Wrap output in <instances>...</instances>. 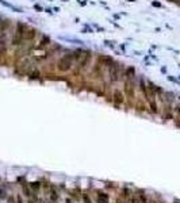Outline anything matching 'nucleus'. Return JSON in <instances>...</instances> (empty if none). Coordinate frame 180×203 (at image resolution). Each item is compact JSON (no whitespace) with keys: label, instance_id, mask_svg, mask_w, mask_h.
Masks as SVG:
<instances>
[{"label":"nucleus","instance_id":"obj_1","mask_svg":"<svg viewBox=\"0 0 180 203\" xmlns=\"http://www.w3.org/2000/svg\"><path fill=\"white\" fill-rule=\"evenodd\" d=\"M80 52L81 49H76V50H66V53L62 54L56 62V68L57 71L61 72V73H66V72H71L73 69L75 64H76V60L79 58Z\"/></svg>","mask_w":180,"mask_h":203},{"label":"nucleus","instance_id":"obj_2","mask_svg":"<svg viewBox=\"0 0 180 203\" xmlns=\"http://www.w3.org/2000/svg\"><path fill=\"white\" fill-rule=\"evenodd\" d=\"M123 79H125V94L130 100L136 99V88H137V71L134 66H127L125 68L123 72Z\"/></svg>","mask_w":180,"mask_h":203},{"label":"nucleus","instance_id":"obj_3","mask_svg":"<svg viewBox=\"0 0 180 203\" xmlns=\"http://www.w3.org/2000/svg\"><path fill=\"white\" fill-rule=\"evenodd\" d=\"M92 57H94L92 50H89V49H81L79 58L76 60V64H75V66H73V72H75V73L77 75V73H80V72L87 71V69H88V66L91 65Z\"/></svg>","mask_w":180,"mask_h":203},{"label":"nucleus","instance_id":"obj_4","mask_svg":"<svg viewBox=\"0 0 180 203\" xmlns=\"http://www.w3.org/2000/svg\"><path fill=\"white\" fill-rule=\"evenodd\" d=\"M107 71H108V79H110V83L114 84V83H118L123 79V72H125V68H123V64L119 61H114L107 66Z\"/></svg>","mask_w":180,"mask_h":203},{"label":"nucleus","instance_id":"obj_5","mask_svg":"<svg viewBox=\"0 0 180 203\" xmlns=\"http://www.w3.org/2000/svg\"><path fill=\"white\" fill-rule=\"evenodd\" d=\"M27 24L23 23L22 21L16 22V26H15V31L12 34L11 38V45L12 46H22L24 45V37H26V31H27Z\"/></svg>","mask_w":180,"mask_h":203},{"label":"nucleus","instance_id":"obj_6","mask_svg":"<svg viewBox=\"0 0 180 203\" xmlns=\"http://www.w3.org/2000/svg\"><path fill=\"white\" fill-rule=\"evenodd\" d=\"M112 97H114V99H112L114 106H115L117 109H119V107L125 103V94L121 91V89H115V91L112 92Z\"/></svg>","mask_w":180,"mask_h":203},{"label":"nucleus","instance_id":"obj_7","mask_svg":"<svg viewBox=\"0 0 180 203\" xmlns=\"http://www.w3.org/2000/svg\"><path fill=\"white\" fill-rule=\"evenodd\" d=\"M47 196H49V199H50V202H53V203H56L57 200H58V192L56 191V188H54V185H52V183L50 184H47Z\"/></svg>","mask_w":180,"mask_h":203},{"label":"nucleus","instance_id":"obj_8","mask_svg":"<svg viewBox=\"0 0 180 203\" xmlns=\"http://www.w3.org/2000/svg\"><path fill=\"white\" fill-rule=\"evenodd\" d=\"M96 61L100 62L103 66H108V65L114 61V58H112V57H110V56H104V54H97V56H96Z\"/></svg>","mask_w":180,"mask_h":203},{"label":"nucleus","instance_id":"obj_9","mask_svg":"<svg viewBox=\"0 0 180 203\" xmlns=\"http://www.w3.org/2000/svg\"><path fill=\"white\" fill-rule=\"evenodd\" d=\"M96 203H108L110 200V196L108 194H106V192L103 191H96Z\"/></svg>","mask_w":180,"mask_h":203},{"label":"nucleus","instance_id":"obj_10","mask_svg":"<svg viewBox=\"0 0 180 203\" xmlns=\"http://www.w3.org/2000/svg\"><path fill=\"white\" fill-rule=\"evenodd\" d=\"M52 45V38L47 35H42L41 37V41H39V45L37 46V49H44V47Z\"/></svg>","mask_w":180,"mask_h":203},{"label":"nucleus","instance_id":"obj_11","mask_svg":"<svg viewBox=\"0 0 180 203\" xmlns=\"http://www.w3.org/2000/svg\"><path fill=\"white\" fill-rule=\"evenodd\" d=\"M134 195L138 198V200L141 203H148V195H146V192L144 190H136V194Z\"/></svg>","mask_w":180,"mask_h":203},{"label":"nucleus","instance_id":"obj_12","mask_svg":"<svg viewBox=\"0 0 180 203\" xmlns=\"http://www.w3.org/2000/svg\"><path fill=\"white\" fill-rule=\"evenodd\" d=\"M0 3L3 4V6L8 7V8H11L12 11H15V12H23V11H22V8H19V7H15V6H12L11 3H8V1H6V0H0Z\"/></svg>","mask_w":180,"mask_h":203},{"label":"nucleus","instance_id":"obj_13","mask_svg":"<svg viewBox=\"0 0 180 203\" xmlns=\"http://www.w3.org/2000/svg\"><path fill=\"white\" fill-rule=\"evenodd\" d=\"M131 195H133V194H131V191H130L127 187L122 188V195H121V196H122V199H123V200H129L130 198H131Z\"/></svg>","mask_w":180,"mask_h":203},{"label":"nucleus","instance_id":"obj_14","mask_svg":"<svg viewBox=\"0 0 180 203\" xmlns=\"http://www.w3.org/2000/svg\"><path fill=\"white\" fill-rule=\"evenodd\" d=\"M29 185L32 192L39 191V188H41V182H31V183H29Z\"/></svg>","mask_w":180,"mask_h":203},{"label":"nucleus","instance_id":"obj_15","mask_svg":"<svg viewBox=\"0 0 180 203\" xmlns=\"http://www.w3.org/2000/svg\"><path fill=\"white\" fill-rule=\"evenodd\" d=\"M81 199L84 200V203H92V200H91V198H89V195H87V194H81Z\"/></svg>","mask_w":180,"mask_h":203},{"label":"nucleus","instance_id":"obj_16","mask_svg":"<svg viewBox=\"0 0 180 203\" xmlns=\"http://www.w3.org/2000/svg\"><path fill=\"white\" fill-rule=\"evenodd\" d=\"M152 6L153 7H159V8H161V3H159V1H153V3H152Z\"/></svg>","mask_w":180,"mask_h":203},{"label":"nucleus","instance_id":"obj_17","mask_svg":"<svg viewBox=\"0 0 180 203\" xmlns=\"http://www.w3.org/2000/svg\"><path fill=\"white\" fill-rule=\"evenodd\" d=\"M0 198H6V191L0 188Z\"/></svg>","mask_w":180,"mask_h":203},{"label":"nucleus","instance_id":"obj_18","mask_svg":"<svg viewBox=\"0 0 180 203\" xmlns=\"http://www.w3.org/2000/svg\"><path fill=\"white\" fill-rule=\"evenodd\" d=\"M34 8L38 10V11H42V7H41V6H38V4H34Z\"/></svg>","mask_w":180,"mask_h":203},{"label":"nucleus","instance_id":"obj_19","mask_svg":"<svg viewBox=\"0 0 180 203\" xmlns=\"http://www.w3.org/2000/svg\"><path fill=\"white\" fill-rule=\"evenodd\" d=\"M148 203H160V202H157L156 199H148Z\"/></svg>","mask_w":180,"mask_h":203},{"label":"nucleus","instance_id":"obj_20","mask_svg":"<svg viewBox=\"0 0 180 203\" xmlns=\"http://www.w3.org/2000/svg\"><path fill=\"white\" fill-rule=\"evenodd\" d=\"M79 3L81 4V6H86V4H87V1H86V0H80Z\"/></svg>","mask_w":180,"mask_h":203},{"label":"nucleus","instance_id":"obj_21","mask_svg":"<svg viewBox=\"0 0 180 203\" xmlns=\"http://www.w3.org/2000/svg\"><path fill=\"white\" fill-rule=\"evenodd\" d=\"M176 110H177V112H179V114H180V104H179V106L176 107Z\"/></svg>","mask_w":180,"mask_h":203},{"label":"nucleus","instance_id":"obj_22","mask_svg":"<svg viewBox=\"0 0 180 203\" xmlns=\"http://www.w3.org/2000/svg\"><path fill=\"white\" fill-rule=\"evenodd\" d=\"M66 203H72V202H71V199H66Z\"/></svg>","mask_w":180,"mask_h":203},{"label":"nucleus","instance_id":"obj_23","mask_svg":"<svg viewBox=\"0 0 180 203\" xmlns=\"http://www.w3.org/2000/svg\"><path fill=\"white\" fill-rule=\"evenodd\" d=\"M127 1H136V0H127Z\"/></svg>","mask_w":180,"mask_h":203},{"label":"nucleus","instance_id":"obj_24","mask_svg":"<svg viewBox=\"0 0 180 203\" xmlns=\"http://www.w3.org/2000/svg\"><path fill=\"white\" fill-rule=\"evenodd\" d=\"M64 1H68V0H64Z\"/></svg>","mask_w":180,"mask_h":203},{"label":"nucleus","instance_id":"obj_25","mask_svg":"<svg viewBox=\"0 0 180 203\" xmlns=\"http://www.w3.org/2000/svg\"><path fill=\"white\" fill-rule=\"evenodd\" d=\"M161 203H162V202H161Z\"/></svg>","mask_w":180,"mask_h":203}]
</instances>
